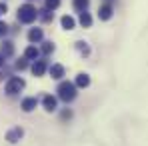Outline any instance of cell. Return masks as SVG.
Returning a JSON list of instances; mask_svg holds the SVG:
<instances>
[{
	"label": "cell",
	"mask_w": 148,
	"mask_h": 146,
	"mask_svg": "<svg viewBox=\"0 0 148 146\" xmlns=\"http://www.w3.org/2000/svg\"><path fill=\"white\" fill-rule=\"evenodd\" d=\"M38 54H40V52H38L36 46H28V48L24 50V56H26V58H30V60H36V58H38Z\"/></svg>",
	"instance_id": "cell-12"
},
{
	"label": "cell",
	"mask_w": 148,
	"mask_h": 146,
	"mask_svg": "<svg viewBox=\"0 0 148 146\" xmlns=\"http://www.w3.org/2000/svg\"><path fill=\"white\" fill-rule=\"evenodd\" d=\"M42 104H44V108H46V110H48V112H52V110H56V104H58V100H56V98L54 96H44L42 98Z\"/></svg>",
	"instance_id": "cell-6"
},
{
	"label": "cell",
	"mask_w": 148,
	"mask_h": 146,
	"mask_svg": "<svg viewBox=\"0 0 148 146\" xmlns=\"http://www.w3.org/2000/svg\"><path fill=\"white\" fill-rule=\"evenodd\" d=\"M98 16L102 18V20H108V18L112 16V6H110V4H104V6H100Z\"/></svg>",
	"instance_id": "cell-10"
},
{
	"label": "cell",
	"mask_w": 148,
	"mask_h": 146,
	"mask_svg": "<svg viewBox=\"0 0 148 146\" xmlns=\"http://www.w3.org/2000/svg\"><path fill=\"white\" fill-rule=\"evenodd\" d=\"M26 66H28V64H26V60H18V62H16V68H18V70H24Z\"/></svg>",
	"instance_id": "cell-21"
},
{
	"label": "cell",
	"mask_w": 148,
	"mask_h": 146,
	"mask_svg": "<svg viewBox=\"0 0 148 146\" xmlns=\"http://www.w3.org/2000/svg\"><path fill=\"white\" fill-rule=\"evenodd\" d=\"M22 88H24V80H22V78H10V80L6 82V94H10V96L18 94Z\"/></svg>",
	"instance_id": "cell-3"
},
{
	"label": "cell",
	"mask_w": 148,
	"mask_h": 146,
	"mask_svg": "<svg viewBox=\"0 0 148 146\" xmlns=\"http://www.w3.org/2000/svg\"><path fill=\"white\" fill-rule=\"evenodd\" d=\"M2 64H4V56L0 54V66H2Z\"/></svg>",
	"instance_id": "cell-24"
},
{
	"label": "cell",
	"mask_w": 148,
	"mask_h": 146,
	"mask_svg": "<svg viewBox=\"0 0 148 146\" xmlns=\"http://www.w3.org/2000/svg\"><path fill=\"white\" fill-rule=\"evenodd\" d=\"M6 10H8V8H6V4H4V2H0V16H2V14H6Z\"/></svg>",
	"instance_id": "cell-23"
},
{
	"label": "cell",
	"mask_w": 148,
	"mask_h": 146,
	"mask_svg": "<svg viewBox=\"0 0 148 146\" xmlns=\"http://www.w3.org/2000/svg\"><path fill=\"white\" fill-rule=\"evenodd\" d=\"M6 32H8V26L4 24V22H0V36H4Z\"/></svg>",
	"instance_id": "cell-22"
},
{
	"label": "cell",
	"mask_w": 148,
	"mask_h": 146,
	"mask_svg": "<svg viewBox=\"0 0 148 146\" xmlns=\"http://www.w3.org/2000/svg\"><path fill=\"white\" fill-rule=\"evenodd\" d=\"M60 6V0H46V10H54Z\"/></svg>",
	"instance_id": "cell-17"
},
{
	"label": "cell",
	"mask_w": 148,
	"mask_h": 146,
	"mask_svg": "<svg viewBox=\"0 0 148 146\" xmlns=\"http://www.w3.org/2000/svg\"><path fill=\"white\" fill-rule=\"evenodd\" d=\"M60 22H62V28H66V30H72L74 24H76L72 16H62V20H60Z\"/></svg>",
	"instance_id": "cell-13"
},
{
	"label": "cell",
	"mask_w": 148,
	"mask_h": 146,
	"mask_svg": "<svg viewBox=\"0 0 148 146\" xmlns=\"http://www.w3.org/2000/svg\"><path fill=\"white\" fill-rule=\"evenodd\" d=\"M76 48L80 50L82 54H88V52H90V48L86 46V42H76Z\"/></svg>",
	"instance_id": "cell-18"
},
{
	"label": "cell",
	"mask_w": 148,
	"mask_h": 146,
	"mask_svg": "<svg viewBox=\"0 0 148 146\" xmlns=\"http://www.w3.org/2000/svg\"><path fill=\"white\" fill-rule=\"evenodd\" d=\"M42 50H44L46 54H50V52L54 50V44H52V42H44V46H42Z\"/></svg>",
	"instance_id": "cell-19"
},
{
	"label": "cell",
	"mask_w": 148,
	"mask_h": 146,
	"mask_svg": "<svg viewBox=\"0 0 148 146\" xmlns=\"http://www.w3.org/2000/svg\"><path fill=\"white\" fill-rule=\"evenodd\" d=\"M36 104H38L36 98H24V100H22V110H24V112H32V110L36 108Z\"/></svg>",
	"instance_id": "cell-8"
},
{
	"label": "cell",
	"mask_w": 148,
	"mask_h": 146,
	"mask_svg": "<svg viewBox=\"0 0 148 146\" xmlns=\"http://www.w3.org/2000/svg\"><path fill=\"white\" fill-rule=\"evenodd\" d=\"M42 36H44V34H42L40 28H32V30L28 32V40H30V42H40Z\"/></svg>",
	"instance_id": "cell-9"
},
{
	"label": "cell",
	"mask_w": 148,
	"mask_h": 146,
	"mask_svg": "<svg viewBox=\"0 0 148 146\" xmlns=\"http://www.w3.org/2000/svg\"><path fill=\"white\" fill-rule=\"evenodd\" d=\"M58 96L62 98L64 102H70L76 98V86H74L72 82H62L60 86H58Z\"/></svg>",
	"instance_id": "cell-2"
},
{
	"label": "cell",
	"mask_w": 148,
	"mask_h": 146,
	"mask_svg": "<svg viewBox=\"0 0 148 146\" xmlns=\"http://www.w3.org/2000/svg\"><path fill=\"white\" fill-rule=\"evenodd\" d=\"M12 52H14V46H12L10 42H4V44H2V56H10Z\"/></svg>",
	"instance_id": "cell-16"
},
{
	"label": "cell",
	"mask_w": 148,
	"mask_h": 146,
	"mask_svg": "<svg viewBox=\"0 0 148 146\" xmlns=\"http://www.w3.org/2000/svg\"><path fill=\"white\" fill-rule=\"evenodd\" d=\"M50 76L56 78V80L62 78V76H64V68H62L60 64H52V66H50Z\"/></svg>",
	"instance_id": "cell-11"
},
{
	"label": "cell",
	"mask_w": 148,
	"mask_h": 146,
	"mask_svg": "<svg viewBox=\"0 0 148 146\" xmlns=\"http://www.w3.org/2000/svg\"><path fill=\"white\" fill-rule=\"evenodd\" d=\"M80 24L88 28V26L92 24V16H90L88 12H80Z\"/></svg>",
	"instance_id": "cell-14"
},
{
	"label": "cell",
	"mask_w": 148,
	"mask_h": 146,
	"mask_svg": "<svg viewBox=\"0 0 148 146\" xmlns=\"http://www.w3.org/2000/svg\"><path fill=\"white\" fill-rule=\"evenodd\" d=\"M38 16H40L42 20H46V22H48L50 18H52V16H50V12H48V10H42V14H38Z\"/></svg>",
	"instance_id": "cell-20"
},
{
	"label": "cell",
	"mask_w": 148,
	"mask_h": 146,
	"mask_svg": "<svg viewBox=\"0 0 148 146\" xmlns=\"http://www.w3.org/2000/svg\"><path fill=\"white\" fill-rule=\"evenodd\" d=\"M44 72H46V62L44 60H36L34 66H32V74L34 76H42Z\"/></svg>",
	"instance_id": "cell-5"
},
{
	"label": "cell",
	"mask_w": 148,
	"mask_h": 146,
	"mask_svg": "<svg viewBox=\"0 0 148 146\" xmlns=\"http://www.w3.org/2000/svg\"><path fill=\"white\" fill-rule=\"evenodd\" d=\"M36 16H38V10H36L32 4H24V6H20V8H18V20H20V22H24V24L34 22V20H36Z\"/></svg>",
	"instance_id": "cell-1"
},
{
	"label": "cell",
	"mask_w": 148,
	"mask_h": 146,
	"mask_svg": "<svg viewBox=\"0 0 148 146\" xmlns=\"http://www.w3.org/2000/svg\"><path fill=\"white\" fill-rule=\"evenodd\" d=\"M74 8L80 10V12H84L88 8V0H74Z\"/></svg>",
	"instance_id": "cell-15"
},
{
	"label": "cell",
	"mask_w": 148,
	"mask_h": 146,
	"mask_svg": "<svg viewBox=\"0 0 148 146\" xmlns=\"http://www.w3.org/2000/svg\"><path fill=\"white\" fill-rule=\"evenodd\" d=\"M22 134H24L22 128H12V130L6 134V140H8V142H18V140L22 138Z\"/></svg>",
	"instance_id": "cell-4"
},
{
	"label": "cell",
	"mask_w": 148,
	"mask_h": 146,
	"mask_svg": "<svg viewBox=\"0 0 148 146\" xmlns=\"http://www.w3.org/2000/svg\"><path fill=\"white\" fill-rule=\"evenodd\" d=\"M74 86H78V88H86V86H90V76H88V74H78Z\"/></svg>",
	"instance_id": "cell-7"
}]
</instances>
